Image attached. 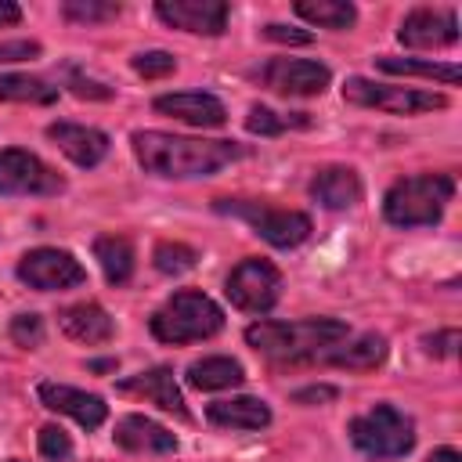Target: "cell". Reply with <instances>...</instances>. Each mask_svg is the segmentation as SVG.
I'll return each instance as SVG.
<instances>
[{
    "instance_id": "35",
    "label": "cell",
    "mask_w": 462,
    "mask_h": 462,
    "mask_svg": "<svg viewBox=\"0 0 462 462\" xmlns=\"http://www.w3.org/2000/svg\"><path fill=\"white\" fill-rule=\"evenodd\" d=\"M36 54H40V43H32V40H7V43H0V61H29Z\"/></svg>"
},
{
    "instance_id": "39",
    "label": "cell",
    "mask_w": 462,
    "mask_h": 462,
    "mask_svg": "<svg viewBox=\"0 0 462 462\" xmlns=\"http://www.w3.org/2000/svg\"><path fill=\"white\" fill-rule=\"evenodd\" d=\"M18 22H22V7H18V4H11V0H0V29L18 25Z\"/></svg>"
},
{
    "instance_id": "5",
    "label": "cell",
    "mask_w": 462,
    "mask_h": 462,
    "mask_svg": "<svg viewBox=\"0 0 462 462\" xmlns=\"http://www.w3.org/2000/svg\"><path fill=\"white\" fill-rule=\"evenodd\" d=\"M350 440L368 458H401L415 444V422L393 404H375L350 422Z\"/></svg>"
},
{
    "instance_id": "18",
    "label": "cell",
    "mask_w": 462,
    "mask_h": 462,
    "mask_svg": "<svg viewBox=\"0 0 462 462\" xmlns=\"http://www.w3.org/2000/svg\"><path fill=\"white\" fill-rule=\"evenodd\" d=\"M112 437H116L119 448L137 451V455H162V451H173L177 448V437L166 426H159V422H152L144 415H123L116 422V433Z\"/></svg>"
},
{
    "instance_id": "40",
    "label": "cell",
    "mask_w": 462,
    "mask_h": 462,
    "mask_svg": "<svg viewBox=\"0 0 462 462\" xmlns=\"http://www.w3.org/2000/svg\"><path fill=\"white\" fill-rule=\"evenodd\" d=\"M426 462H462V458H458V451H455V448H437Z\"/></svg>"
},
{
    "instance_id": "34",
    "label": "cell",
    "mask_w": 462,
    "mask_h": 462,
    "mask_svg": "<svg viewBox=\"0 0 462 462\" xmlns=\"http://www.w3.org/2000/svg\"><path fill=\"white\" fill-rule=\"evenodd\" d=\"M422 346H426L430 354H437V357H451V354H455V346H458V328L433 332V336H426V339H422Z\"/></svg>"
},
{
    "instance_id": "15",
    "label": "cell",
    "mask_w": 462,
    "mask_h": 462,
    "mask_svg": "<svg viewBox=\"0 0 462 462\" xmlns=\"http://www.w3.org/2000/svg\"><path fill=\"white\" fill-rule=\"evenodd\" d=\"M40 401L51 408V411H61L69 419H76L83 430H97L108 415V404L94 393H83L76 386H65V383H40Z\"/></svg>"
},
{
    "instance_id": "12",
    "label": "cell",
    "mask_w": 462,
    "mask_h": 462,
    "mask_svg": "<svg viewBox=\"0 0 462 462\" xmlns=\"http://www.w3.org/2000/svg\"><path fill=\"white\" fill-rule=\"evenodd\" d=\"M155 14L173 29L202 36H220L227 25V4L220 0H159Z\"/></svg>"
},
{
    "instance_id": "19",
    "label": "cell",
    "mask_w": 462,
    "mask_h": 462,
    "mask_svg": "<svg viewBox=\"0 0 462 462\" xmlns=\"http://www.w3.org/2000/svg\"><path fill=\"white\" fill-rule=\"evenodd\" d=\"M58 321H61V332H65L69 339L87 343V346H94V343H108L112 332H116V321H112L108 310L97 307V303H76V307H65V310L58 314Z\"/></svg>"
},
{
    "instance_id": "3",
    "label": "cell",
    "mask_w": 462,
    "mask_h": 462,
    "mask_svg": "<svg viewBox=\"0 0 462 462\" xmlns=\"http://www.w3.org/2000/svg\"><path fill=\"white\" fill-rule=\"evenodd\" d=\"M455 195V180L448 173H419V177H404L397 180L386 199H383V213L393 227H426L437 224L444 206Z\"/></svg>"
},
{
    "instance_id": "25",
    "label": "cell",
    "mask_w": 462,
    "mask_h": 462,
    "mask_svg": "<svg viewBox=\"0 0 462 462\" xmlns=\"http://www.w3.org/2000/svg\"><path fill=\"white\" fill-rule=\"evenodd\" d=\"M296 14L321 25V29H350L357 18V7L346 0H300Z\"/></svg>"
},
{
    "instance_id": "31",
    "label": "cell",
    "mask_w": 462,
    "mask_h": 462,
    "mask_svg": "<svg viewBox=\"0 0 462 462\" xmlns=\"http://www.w3.org/2000/svg\"><path fill=\"white\" fill-rule=\"evenodd\" d=\"M40 455L51 458V462H65L72 455V440L61 426H43L40 430Z\"/></svg>"
},
{
    "instance_id": "2",
    "label": "cell",
    "mask_w": 462,
    "mask_h": 462,
    "mask_svg": "<svg viewBox=\"0 0 462 462\" xmlns=\"http://www.w3.org/2000/svg\"><path fill=\"white\" fill-rule=\"evenodd\" d=\"M346 339V325L339 318H303V321H260L245 328V343L274 361H303L318 357L328 346Z\"/></svg>"
},
{
    "instance_id": "7",
    "label": "cell",
    "mask_w": 462,
    "mask_h": 462,
    "mask_svg": "<svg viewBox=\"0 0 462 462\" xmlns=\"http://www.w3.org/2000/svg\"><path fill=\"white\" fill-rule=\"evenodd\" d=\"M343 97L350 105H365V108H383V112H397V116H415V112H433L444 108L448 97L433 94V90H415V87H390V83H375L365 76H350L343 83Z\"/></svg>"
},
{
    "instance_id": "32",
    "label": "cell",
    "mask_w": 462,
    "mask_h": 462,
    "mask_svg": "<svg viewBox=\"0 0 462 462\" xmlns=\"http://www.w3.org/2000/svg\"><path fill=\"white\" fill-rule=\"evenodd\" d=\"M134 69H137L144 79H159V76H170V72L177 69V61H173V54H166V51H144V54L134 58Z\"/></svg>"
},
{
    "instance_id": "14",
    "label": "cell",
    "mask_w": 462,
    "mask_h": 462,
    "mask_svg": "<svg viewBox=\"0 0 462 462\" xmlns=\"http://www.w3.org/2000/svg\"><path fill=\"white\" fill-rule=\"evenodd\" d=\"M116 390L126 393V397H141V401H148V404H155V408H162V411H173L177 419H188L184 397H180V390H177L170 368H148V372H137V375L116 383Z\"/></svg>"
},
{
    "instance_id": "17",
    "label": "cell",
    "mask_w": 462,
    "mask_h": 462,
    "mask_svg": "<svg viewBox=\"0 0 462 462\" xmlns=\"http://www.w3.org/2000/svg\"><path fill=\"white\" fill-rule=\"evenodd\" d=\"M47 137L76 162V166H97L108 155V137L83 123H51Z\"/></svg>"
},
{
    "instance_id": "6",
    "label": "cell",
    "mask_w": 462,
    "mask_h": 462,
    "mask_svg": "<svg viewBox=\"0 0 462 462\" xmlns=\"http://www.w3.org/2000/svg\"><path fill=\"white\" fill-rule=\"evenodd\" d=\"M217 209L245 220L263 242H271L278 249H292L310 235V217L296 213V209H278V206L242 202V199H217Z\"/></svg>"
},
{
    "instance_id": "27",
    "label": "cell",
    "mask_w": 462,
    "mask_h": 462,
    "mask_svg": "<svg viewBox=\"0 0 462 462\" xmlns=\"http://www.w3.org/2000/svg\"><path fill=\"white\" fill-rule=\"evenodd\" d=\"M375 65L383 72H393V76H426V79H440V83H458V65H440V61H415V58H375Z\"/></svg>"
},
{
    "instance_id": "16",
    "label": "cell",
    "mask_w": 462,
    "mask_h": 462,
    "mask_svg": "<svg viewBox=\"0 0 462 462\" xmlns=\"http://www.w3.org/2000/svg\"><path fill=\"white\" fill-rule=\"evenodd\" d=\"M155 112L173 116V119H180L188 126H224V119H227L224 105L213 94H202V90L162 94V97H155Z\"/></svg>"
},
{
    "instance_id": "1",
    "label": "cell",
    "mask_w": 462,
    "mask_h": 462,
    "mask_svg": "<svg viewBox=\"0 0 462 462\" xmlns=\"http://www.w3.org/2000/svg\"><path fill=\"white\" fill-rule=\"evenodd\" d=\"M130 141L137 162L155 177H209L238 159L235 141H195L162 130H137Z\"/></svg>"
},
{
    "instance_id": "9",
    "label": "cell",
    "mask_w": 462,
    "mask_h": 462,
    "mask_svg": "<svg viewBox=\"0 0 462 462\" xmlns=\"http://www.w3.org/2000/svg\"><path fill=\"white\" fill-rule=\"evenodd\" d=\"M65 180L40 155L22 148L0 152V195H58Z\"/></svg>"
},
{
    "instance_id": "36",
    "label": "cell",
    "mask_w": 462,
    "mask_h": 462,
    "mask_svg": "<svg viewBox=\"0 0 462 462\" xmlns=\"http://www.w3.org/2000/svg\"><path fill=\"white\" fill-rule=\"evenodd\" d=\"M69 87H72V94L76 97H97V101H105V97H112V90L105 87V83H94V79H83V76H69Z\"/></svg>"
},
{
    "instance_id": "10",
    "label": "cell",
    "mask_w": 462,
    "mask_h": 462,
    "mask_svg": "<svg viewBox=\"0 0 462 462\" xmlns=\"http://www.w3.org/2000/svg\"><path fill=\"white\" fill-rule=\"evenodd\" d=\"M18 278L40 292H54V289H72V285H83L87 282V271L83 263L65 253V249H51V245H40V249H29L22 260H18Z\"/></svg>"
},
{
    "instance_id": "11",
    "label": "cell",
    "mask_w": 462,
    "mask_h": 462,
    "mask_svg": "<svg viewBox=\"0 0 462 462\" xmlns=\"http://www.w3.org/2000/svg\"><path fill=\"white\" fill-rule=\"evenodd\" d=\"M260 79L278 90V94H289V97H310V94H321L332 79V72L321 65V61H310V58H274Z\"/></svg>"
},
{
    "instance_id": "24",
    "label": "cell",
    "mask_w": 462,
    "mask_h": 462,
    "mask_svg": "<svg viewBox=\"0 0 462 462\" xmlns=\"http://www.w3.org/2000/svg\"><path fill=\"white\" fill-rule=\"evenodd\" d=\"M242 379L245 375L235 357H202L188 368V383L195 390H227V386H238Z\"/></svg>"
},
{
    "instance_id": "21",
    "label": "cell",
    "mask_w": 462,
    "mask_h": 462,
    "mask_svg": "<svg viewBox=\"0 0 462 462\" xmlns=\"http://www.w3.org/2000/svg\"><path fill=\"white\" fill-rule=\"evenodd\" d=\"M383 357H386V339L375 336V332H368V336H357V339H350V343L343 339V343L328 346V350L318 354L314 361L336 365V368H350V372H368V368L383 365Z\"/></svg>"
},
{
    "instance_id": "8",
    "label": "cell",
    "mask_w": 462,
    "mask_h": 462,
    "mask_svg": "<svg viewBox=\"0 0 462 462\" xmlns=\"http://www.w3.org/2000/svg\"><path fill=\"white\" fill-rule=\"evenodd\" d=\"M227 300L238 307V310H245V314H263V310H271L274 303H278V296H282V274H278V267H271L267 260H260V256H249V260H242L231 274H227Z\"/></svg>"
},
{
    "instance_id": "4",
    "label": "cell",
    "mask_w": 462,
    "mask_h": 462,
    "mask_svg": "<svg viewBox=\"0 0 462 462\" xmlns=\"http://www.w3.org/2000/svg\"><path fill=\"white\" fill-rule=\"evenodd\" d=\"M224 328V310L195 289L173 292L155 314H152V336L159 343H195L209 339Z\"/></svg>"
},
{
    "instance_id": "30",
    "label": "cell",
    "mask_w": 462,
    "mask_h": 462,
    "mask_svg": "<svg viewBox=\"0 0 462 462\" xmlns=\"http://www.w3.org/2000/svg\"><path fill=\"white\" fill-rule=\"evenodd\" d=\"M65 18H72V22H108V18H116L119 14V4H112V0H65Z\"/></svg>"
},
{
    "instance_id": "38",
    "label": "cell",
    "mask_w": 462,
    "mask_h": 462,
    "mask_svg": "<svg viewBox=\"0 0 462 462\" xmlns=\"http://www.w3.org/2000/svg\"><path fill=\"white\" fill-rule=\"evenodd\" d=\"M332 397H336V386H307V390L292 393L296 404H321V401H332Z\"/></svg>"
},
{
    "instance_id": "41",
    "label": "cell",
    "mask_w": 462,
    "mask_h": 462,
    "mask_svg": "<svg viewBox=\"0 0 462 462\" xmlns=\"http://www.w3.org/2000/svg\"><path fill=\"white\" fill-rule=\"evenodd\" d=\"M90 368H94V372H108V368H116V361H94Z\"/></svg>"
},
{
    "instance_id": "33",
    "label": "cell",
    "mask_w": 462,
    "mask_h": 462,
    "mask_svg": "<svg viewBox=\"0 0 462 462\" xmlns=\"http://www.w3.org/2000/svg\"><path fill=\"white\" fill-rule=\"evenodd\" d=\"M11 339L18 346H40L43 343V318L40 314H18L11 321Z\"/></svg>"
},
{
    "instance_id": "13",
    "label": "cell",
    "mask_w": 462,
    "mask_h": 462,
    "mask_svg": "<svg viewBox=\"0 0 462 462\" xmlns=\"http://www.w3.org/2000/svg\"><path fill=\"white\" fill-rule=\"evenodd\" d=\"M401 43L404 47H419V51H430V47H448L458 40V18L455 11H440V7H415L401 29H397Z\"/></svg>"
},
{
    "instance_id": "26",
    "label": "cell",
    "mask_w": 462,
    "mask_h": 462,
    "mask_svg": "<svg viewBox=\"0 0 462 462\" xmlns=\"http://www.w3.org/2000/svg\"><path fill=\"white\" fill-rule=\"evenodd\" d=\"M0 101L51 105V101H58V87H51L47 79H36V76H18V72H7V76H0Z\"/></svg>"
},
{
    "instance_id": "22",
    "label": "cell",
    "mask_w": 462,
    "mask_h": 462,
    "mask_svg": "<svg viewBox=\"0 0 462 462\" xmlns=\"http://www.w3.org/2000/svg\"><path fill=\"white\" fill-rule=\"evenodd\" d=\"M206 419L224 430H263L271 422V408L256 397H231V401H213L206 408Z\"/></svg>"
},
{
    "instance_id": "20",
    "label": "cell",
    "mask_w": 462,
    "mask_h": 462,
    "mask_svg": "<svg viewBox=\"0 0 462 462\" xmlns=\"http://www.w3.org/2000/svg\"><path fill=\"white\" fill-rule=\"evenodd\" d=\"M310 195L325 209H350L361 202V180L350 166H325L310 180Z\"/></svg>"
},
{
    "instance_id": "29",
    "label": "cell",
    "mask_w": 462,
    "mask_h": 462,
    "mask_svg": "<svg viewBox=\"0 0 462 462\" xmlns=\"http://www.w3.org/2000/svg\"><path fill=\"white\" fill-rule=\"evenodd\" d=\"M152 260H155V267L162 274H184V271L195 267L199 253L191 245H184V242H159L155 253H152Z\"/></svg>"
},
{
    "instance_id": "28",
    "label": "cell",
    "mask_w": 462,
    "mask_h": 462,
    "mask_svg": "<svg viewBox=\"0 0 462 462\" xmlns=\"http://www.w3.org/2000/svg\"><path fill=\"white\" fill-rule=\"evenodd\" d=\"M289 126H310L307 112L278 116V112H271V108H263V105H253L249 116H245V130H249V134H260V137H274V134H282V130H289Z\"/></svg>"
},
{
    "instance_id": "37",
    "label": "cell",
    "mask_w": 462,
    "mask_h": 462,
    "mask_svg": "<svg viewBox=\"0 0 462 462\" xmlns=\"http://www.w3.org/2000/svg\"><path fill=\"white\" fill-rule=\"evenodd\" d=\"M263 36H271L278 43H310V32L307 29H292V25H278V22H271L263 29Z\"/></svg>"
},
{
    "instance_id": "23",
    "label": "cell",
    "mask_w": 462,
    "mask_h": 462,
    "mask_svg": "<svg viewBox=\"0 0 462 462\" xmlns=\"http://www.w3.org/2000/svg\"><path fill=\"white\" fill-rule=\"evenodd\" d=\"M94 256H97V263H101V271H105V278L112 285L130 282V274H134V245H130V238L105 235V238L94 242Z\"/></svg>"
}]
</instances>
